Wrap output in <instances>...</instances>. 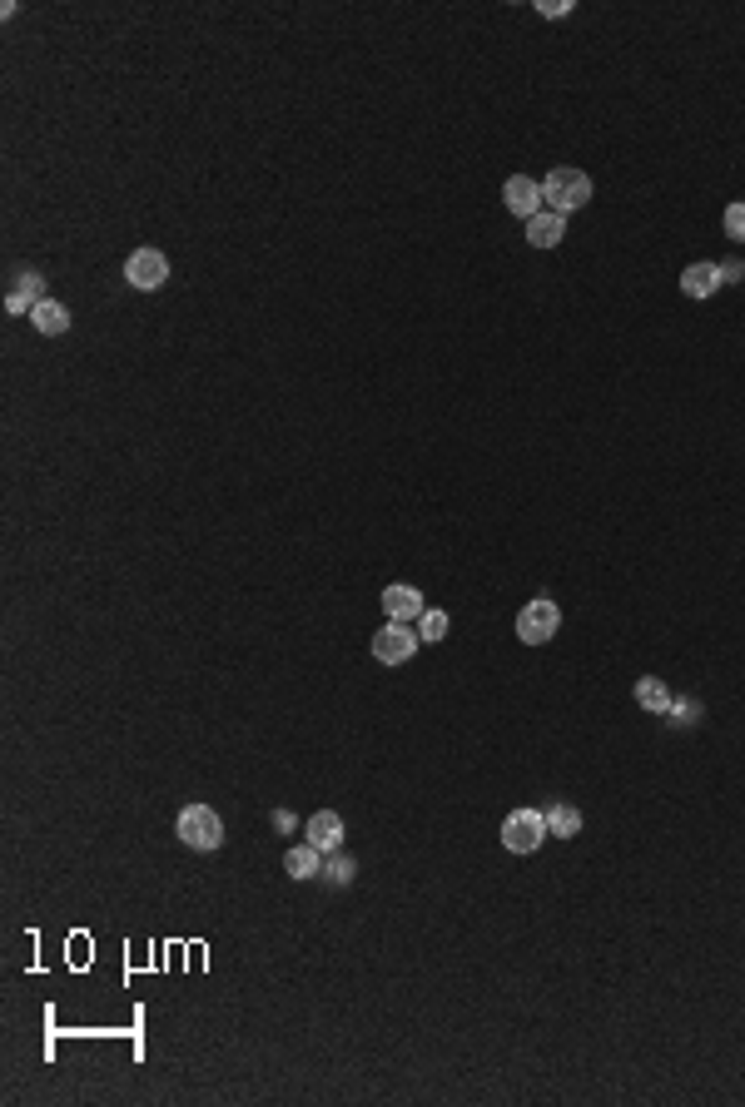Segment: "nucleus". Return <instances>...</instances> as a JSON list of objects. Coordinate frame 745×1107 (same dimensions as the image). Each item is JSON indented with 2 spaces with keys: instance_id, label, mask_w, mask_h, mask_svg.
<instances>
[{
  "instance_id": "7",
  "label": "nucleus",
  "mask_w": 745,
  "mask_h": 1107,
  "mask_svg": "<svg viewBox=\"0 0 745 1107\" xmlns=\"http://www.w3.org/2000/svg\"><path fill=\"white\" fill-rule=\"evenodd\" d=\"M502 199H507V214H517V219H532V214H542V209H547L542 184H537V179H527V174H512V179L502 184Z\"/></svg>"
},
{
  "instance_id": "18",
  "label": "nucleus",
  "mask_w": 745,
  "mask_h": 1107,
  "mask_svg": "<svg viewBox=\"0 0 745 1107\" xmlns=\"http://www.w3.org/2000/svg\"><path fill=\"white\" fill-rule=\"evenodd\" d=\"M447 626H452L447 611H423V616H418V641H443Z\"/></svg>"
},
{
  "instance_id": "4",
  "label": "nucleus",
  "mask_w": 745,
  "mask_h": 1107,
  "mask_svg": "<svg viewBox=\"0 0 745 1107\" xmlns=\"http://www.w3.org/2000/svg\"><path fill=\"white\" fill-rule=\"evenodd\" d=\"M557 626H562V611H557V601H547V596H537V601H527V606L517 611V641H527V646L552 641Z\"/></svg>"
},
{
  "instance_id": "10",
  "label": "nucleus",
  "mask_w": 745,
  "mask_h": 1107,
  "mask_svg": "<svg viewBox=\"0 0 745 1107\" xmlns=\"http://www.w3.org/2000/svg\"><path fill=\"white\" fill-rule=\"evenodd\" d=\"M303 834H308V844H313V849H323V854L343 849V820H338L333 810H318V815L303 825Z\"/></svg>"
},
{
  "instance_id": "19",
  "label": "nucleus",
  "mask_w": 745,
  "mask_h": 1107,
  "mask_svg": "<svg viewBox=\"0 0 745 1107\" xmlns=\"http://www.w3.org/2000/svg\"><path fill=\"white\" fill-rule=\"evenodd\" d=\"M726 234H731V244H745V204L726 209Z\"/></svg>"
},
{
  "instance_id": "17",
  "label": "nucleus",
  "mask_w": 745,
  "mask_h": 1107,
  "mask_svg": "<svg viewBox=\"0 0 745 1107\" xmlns=\"http://www.w3.org/2000/svg\"><path fill=\"white\" fill-rule=\"evenodd\" d=\"M353 869H358V864H353L348 854H338V849L323 859V879H328V884H338V889H343V884H353Z\"/></svg>"
},
{
  "instance_id": "8",
  "label": "nucleus",
  "mask_w": 745,
  "mask_h": 1107,
  "mask_svg": "<svg viewBox=\"0 0 745 1107\" xmlns=\"http://www.w3.org/2000/svg\"><path fill=\"white\" fill-rule=\"evenodd\" d=\"M383 611H388V621H418V616L428 611V601H423V591H418V586L398 581V586H388V591H383Z\"/></svg>"
},
{
  "instance_id": "12",
  "label": "nucleus",
  "mask_w": 745,
  "mask_h": 1107,
  "mask_svg": "<svg viewBox=\"0 0 745 1107\" xmlns=\"http://www.w3.org/2000/svg\"><path fill=\"white\" fill-rule=\"evenodd\" d=\"M721 283H726V278H721V264H691V269L681 274V293H686V298H711Z\"/></svg>"
},
{
  "instance_id": "6",
  "label": "nucleus",
  "mask_w": 745,
  "mask_h": 1107,
  "mask_svg": "<svg viewBox=\"0 0 745 1107\" xmlns=\"http://www.w3.org/2000/svg\"><path fill=\"white\" fill-rule=\"evenodd\" d=\"M125 278H130V288L154 293V288H164V283H169V259H164L159 249H135V254H130V264H125Z\"/></svg>"
},
{
  "instance_id": "1",
  "label": "nucleus",
  "mask_w": 745,
  "mask_h": 1107,
  "mask_svg": "<svg viewBox=\"0 0 745 1107\" xmlns=\"http://www.w3.org/2000/svg\"><path fill=\"white\" fill-rule=\"evenodd\" d=\"M174 834H179L189 849L209 854V849H219V844H224V820H219V810H214V805H184V810H179V820H174Z\"/></svg>"
},
{
  "instance_id": "13",
  "label": "nucleus",
  "mask_w": 745,
  "mask_h": 1107,
  "mask_svg": "<svg viewBox=\"0 0 745 1107\" xmlns=\"http://www.w3.org/2000/svg\"><path fill=\"white\" fill-rule=\"evenodd\" d=\"M30 323H35V333H45V338H60V333H70V313L55 303V298H45V303H35L30 308Z\"/></svg>"
},
{
  "instance_id": "21",
  "label": "nucleus",
  "mask_w": 745,
  "mask_h": 1107,
  "mask_svg": "<svg viewBox=\"0 0 745 1107\" xmlns=\"http://www.w3.org/2000/svg\"><path fill=\"white\" fill-rule=\"evenodd\" d=\"M537 10H542V15H567V10H572V5H562V0H552V5H547V0H542V5H537Z\"/></svg>"
},
{
  "instance_id": "5",
  "label": "nucleus",
  "mask_w": 745,
  "mask_h": 1107,
  "mask_svg": "<svg viewBox=\"0 0 745 1107\" xmlns=\"http://www.w3.org/2000/svg\"><path fill=\"white\" fill-rule=\"evenodd\" d=\"M413 651H418V631H408V621H388V626L373 636V656H378L383 666H403Z\"/></svg>"
},
{
  "instance_id": "11",
  "label": "nucleus",
  "mask_w": 745,
  "mask_h": 1107,
  "mask_svg": "<svg viewBox=\"0 0 745 1107\" xmlns=\"http://www.w3.org/2000/svg\"><path fill=\"white\" fill-rule=\"evenodd\" d=\"M35 303H45V278L35 274V269H25V274H15V288L5 293V308H10V313H25V308H35Z\"/></svg>"
},
{
  "instance_id": "16",
  "label": "nucleus",
  "mask_w": 745,
  "mask_h": 1107,
  "mask_svg": "<svg viewBox=\"0 0 745 1107\" xmlns=\"http://www.w3.org/2000/svg\"><path fill=\"white\" fill-rule=\"evenodd\" d=\"M547 830L557 834V839L582 834V810H577V805H552V810H547Z\"/></svg>"
},
{
  "instance_id": "15",
  "label": "nucleus",
  "mask_w": 745,
  "mask_h": 1107,
  "mask_svg": "<svg viewBox=\"0 0 745 1107\" xmlns=\"http://www.w3.org/2000/svg\"><path fill=\"white\" fill-rule=\"evenodd\" d=\"M636 705L651 710V715H666V710H671V691H666L656 676H641V681H636Z\"/></svg>"
},
{
  "instance_id": "3",
  "label": "nucleus",
  "mask_w": 745,
  "mask_h": 1107,
  "mask_svg": "<svg viewBox=\"0 0 745 1107\" xmlns=\"http://www.w3.org/2000/svg\"><path fill=\"white\" fill-rule=\"evenodd\" d=\"M547 834L552 830H547V815H542V810H512V815L502 820V844H507L512 854H537Z\"/></svg>"
},
{
  "instance_id": "2",
  "label": "nucleus",
  "mask_w": 745,
  "mask_h": 1107,
  "mask_svg": "<svg viewBox=\"0 0 745 1107\" xmlns=\"http://www.w3.org/2000/svg\"><path fill=\"white\" fill-rule=\"evenodd\" d=\"M542 199H547V209H557V214L587 209V199H592V179H587L582 169H552V174L542 179Z\"/></svg>"
},
{
  "instance_id": "9",
  "label": "nucleus",
  "mask_w": 745,
  "mask_h": 1107,
  "mask_svg": "<svg viewBox=\"0 0 745 1107\" xmlns=\"http://www.w3.org/2000/svg\"><path fill=\"white\" fill-rule=\"evenodd\" d=\"M562 239H567V214L542 209V214L527 219V244H532V249H557Z\"/></svg>"
},
{
  "instance_id": "14",
  "label": "nucleus",
  "mask_w": 745,
  "mask_h": 1107,
  "mask_svg": "<svg viewBox=\"0 0 745 1107\" xmlns=\"http://www.w3.org/2000/svg\"><path fill=\"white\" fill-rule=\"evenodd\" d=\"M284 869H289V879H313V874H323V849H313L308 839L294 844L289 854H284Z\"/></svg>"
},
{
  "instance_id": "20",
  "label": "nucleus",
  "mask_w": 745,
  "mask_h": 1107,
  "mask_svg": "<svg viewBox=\"0 0 745 1107\" xmlns=\"http://www.w3.org/2000/svg\"><path fill=\"white\" fill-rule=\"evenodd\" d=\"M741 264H736V259H731V264H721V278H726V283H741Z\"/></svg>"
}]
</instances>
